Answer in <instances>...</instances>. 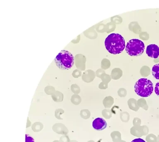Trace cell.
Here are the masks:
<instances>
[{"instance_id":"obj_2","label":"cell","mask_w":159,"mask_h":142,"mask_svg":"<svg viewBox=\"0 0 159 142\" xmlns=\"http://www.w3.org/2000/svg\"><path fill=\"white\" fill-rule=\"evenodd\" d=\"M54 61L59 69L68 70L73 66L74 63V57L70 52L63 50L57 55Z\"/></svg>"},{"instance_id":"obj_4","label":"cell","mask_w":159,"mask_h":142,"mask_svg":"<svg viewBox=\"0 0 159 142\" xmlns=\"http://www.w3.org/2000/svg\"><path fill=\"white\" fill-rule=\"evenodd\" d=\"M145 44L139 39H132L127 43L125 50L130 56H139L143 53Z\"/></svg>"},{"instance_id":"obj_9","label":"cell","mask_w":159,"mask_h":142,"mask_svg":"<svg viewBox=\"0 0 159 142\" xmlns=\"http://www.w3.org/2000/svg\"><path fill=\"white\" fill-rule=\"evenodd\" d=\"M155 93L159 97V82H157L155 85Z\"/></svg>"},{"instance_id":"obj_8","label":"cell","mask_w":159,"mask_h":142,"mask_svg":"<svg viewBox=\"0 0 159 142\" xmlns=\"http://www.w3.org/2000/svg\"><path fill=\"white\" fill-rule=\"evenodd\" d=\"M25 142H34V139L27 134L25 135Z\"/></svg>"},{"instance_id":"obj_1","label":"cell","mask_w":159,"mask_h":142,"mask_svg":"<svg viewBox=\"0 0 159 142\" xmlns=\"http://www.w3.org/2000/svg\"><path fill=\"white\" fill-rule=\"evenodd\" d=\"M105 46L108 52L111 54H119L125 48V39L119 34H111L106 38Z\"/></svg>"},{"instance_id":"obj_5","label":"cell","mask_w":159,"mask_h":142,"mask_svg":"<svg viewBox=\"0 0 159 142\" xmlns=\"http://www.w3.org/2000/svg\"><path fill=\"white\" fill-rule=\"evenodd\" d=\"M146 53L149 57L157 58L159 57V47L155 44L149 45L147 47Z\"/></svg>"},{"instance_id":"obj_6","label":"cell","mask_w":159,"mask_h":142,"mask_svg":"<svg viewBox=\"0 0 159 142\" xmlns=\"http://www.w3.org/2000/svg\"><path fill=\"white\" fill-rule=\"evenodd\" d=\"M92 126L95 130L102 131L106 128L107 123L103 118H97L93 121Z\"/></svg>"},{"instance_id":"obj_7","label":"cell","mask_w":159,"mask_h":142,"mask_svg":"<svg viewBox=\"0 0 159 142\" xmlns=\"http://www.w3.org/2000/svg\"><path fill=\"white\" fill-rule=\"evenodd\" d=\"M152 73L155 79L159 80V63L155 65L152 67Z\"/></svg>"},{"instance_id":"obj_3","label":"cell","mask_w":159,"mask_h":142,"mask_svg":"<svg viewBox=\"0 0 159 142\" xmlns=\"http://www.w3.org/2000/svg\"><path fill=\"white\" fill-rule=\"evenodd\" d=\"M153 84L147 78H142L135 83L134 90L139 96L147 98L151 95L153 91Z\"/></svg>"},{"instance_id":"obj_10","label":"cell","mask_w":159,"mask_h":142,"mask_svg":"<svg viewBox=\"0 0 159 142\" xmlns=\"http://www.w3.org/2000/svg\"><path fill=\"white\" fill-rule=\"evenodd\" d=\"M131 142H146L145 140L141 139H134Z\"/></svg>"}]
</instances>
